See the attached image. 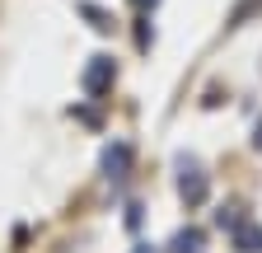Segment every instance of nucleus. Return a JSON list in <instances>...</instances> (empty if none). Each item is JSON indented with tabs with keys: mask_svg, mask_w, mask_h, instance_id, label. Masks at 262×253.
Listing matches in <instances>:
<instances>
[{
	"mask_svg": "<svg viewBox=\"0 0 262 253\" xmlns=\"http://www.w3.org/2000/svg\"><path fill=\"white\" fill-rule=\"evenodd\" d=\"M136 5H159V0H136Z\"/></svg>",
	"mask_w": 262,
	"mask_h": 253,
	"instance_id": "9",
	"label": "nucleus"
},
{
	"mask_svg": "<svg viewBox=\"0 0 262 253\" xmlns=\"http://www.w3.org/2000/svg\"><path fill=\"white\" fill-rule=\"evenodd\" d=\"M173 253H202V230H178L173 235Z\"/></svg>",
	"mask_w": 262,
	"mask_h": 253,
	"instance_id": "5",
	"label": "nucleus"
},
{
	"mask_svg": "<svg viewBox=\"0 0 262 253\" xmlns=\"http://www.w3.org/2000/svg\"><path fill=\"white\" fill-rule=\"evenodd\" d=\"M253 141H257V150H262V122H257V136H253Z\"/></svg>",
	"mask_w": 262,
	"mask_h": 253,
	"instance_id": "8",
	"label": "nucleus"
},
{
	"mask_svg": "<svg viewBox=\"0 0 262 253\" xmlns=\"http://www.w3.org/2000/svg\"><path fill=\"white\" fill-rule=\"evenodd\" d=\"M239 211H244V206H225V211L215 216V220H220V230H234L239 220H248V216H239Z\"/></svg>",
	"mask_w": 262,
	"mask_h": 253,
	"instance_id": "6",
	"label": "nucleus"
},
{
	"mask_svg": "<svg viewBox=\"0 0 262 253\" xmlns=\"http://www.w3.org/2000/svg\"><path fill=\"white\" fill-rule=\"evenodd\" d=\"M178 193H183V202H187V206H202V202H206V193H211V183H206V174L196 169V164H187V160H183Z\"/></svg>",
	"mask_w": 262,
	"mask_h": 253,
	"instance_id": "1",
	"label": "nucleus"
},
{
	"mask_svg": "<svg viewBox=\"0 0 262 253\" xmlns=\"http://www.w3.org/2000/svg\"><path fill=\"white\" fill-rule=\"evenodd\" d=\"M136 253H150V244H141V248H136Z\"/></svg>",
	"mask_w": 262,
	"mask_h": 253,
	"instance_id": "10",
	"label": "nucleus"
},
{
	"mask_svg": "<svg viewBox=\"0 0 262 253\" xmlns=\"http://www.w3.org/2000/svg\"><path fill=\"white\" fill-rule=\"evenodd\" d=\"M80 10H84V14H89V19H94V28H113V24H108V14H103V10H94V5H80Z\"/></svg>",
	"mask_w": 262,
	"mask_h": 253,
	"instance_id": "7",
	"label": "nucleus"
},
{
	"mask_svg": "<svg viewBox=\"0 0 262 253\" xmlns=\"http://www.w3.org/2000/svg\"><path fill=\"white\" fill-rule=\"evenodd\" d=\"M103 169H108V178H126V169H131V145L126 141L103 150Z\"/></svg>",
	"mask_w": 262,
	"mask_h": 253,
	"instance_id": "4",
	"label": "nucleus"
},
{
	"mask_svg": "<svg viewBox=\"0 0 262 253\" xmlns=\"http://www.w3.org/2000/svg\"><path fill=\"white\" fill-rule=\"evenodd\" d=\"M113 75H117V66H113V56H94L89 66H84V94H103L108 85H113Z\"/></svg>",
	"mask_w": 262,
	"mask_h": 253,
	"instance_id": "2",
	"label": "nucleus"
},
{
	"mask_svg": "<svg viewBox=\"0 0 262 253\" xmlns=\"http://www.w3.org/2000/svg\"><path fill=\"white\" fill-rule=\"evenodd\" d=\"M229 239H234L239 253H262V225L257 220H239V225L229 230Z\"/></svg>",
	"mask_w": 262,
	"mask_h": 253,
	"instance_id": "3",
	"label": "nucleus"
}]
</instances>
